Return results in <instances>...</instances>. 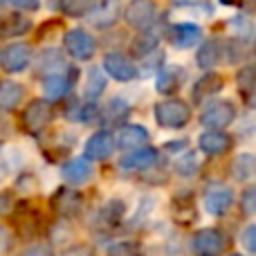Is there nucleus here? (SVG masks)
Here are the masks:
<instances>
[{
    "label": "nucleus",
    "instance_id": "obj_1",
    "mask_svg": "<svg viewBox=\"0 0 256 256\" xmlns=\"http://www.w3.org/2000/svg\"><path fill=\"white\" fill-rule=\"evenodd\" d=\"M155 120L164 128H184L191 120V108L182 99H164L155 106Z\"/></svg>",
    "mask_w": 256,
    "mask_h": 256
},
{
    "label": "nucleus",
    "instance_id": "obj_2",
    "mask_svg": "<svg viewBox=\"0 0 256 256\" xmlns=\"http://www.w3.org/2000/svg\"><path fill=\"white\" fill-rule=\"evenodd\" d=\"M227 250V236L218 227H202L191 238L194 256H222Z\"/></svg>",
    "mask_w": 256,
    "mask_h": 256
},
{
    "label": "nucleus",
    "instance_id": "obj_3",
    "mask_svg": "<svg viewBox=\"0 0 256 256\" xmlns=\"http://www.w3.org/2000/svg\"><path fill=\"white\" fill-rule=\"evenodd\" d=\"M236 108L232 102H214L200 112V124L207 126L209 130H222L234 122Z\"/></svg>",
    "mask_w": 256,
    "mask_h": 256
},
{
    "label": "nucleus",
    "instance_id": "obj_4",
    "mask_svg": "<svg viewBox=\"0 0 256 256\" xmlns=\"http://www.w3.org/2000/svg\"><path fill=\"white\" fill-rule=\"evenodd\" d=\"M12 222L16 227V232L22 236V238H34V236L40 234V227H43V218H40V212L34 209L32 204L22 202L20 207L14 212Z\"/></svg>",
    "mask_w": 256,
    "mask_h": 256
},
{
    "label": "nucleus",
    "instance_id": "obj_5",
    "mask_svg": "<svg viewBox=\"0 0 256 256\" xmlns=\"http://www.w3.org/2000/svg\"><path fill=\"white\" fill-rule=\"evenodd\" d=\"M52 209L58 214L61 218H76L81 214V207H84V196L79 194L76 189H56L50 200Z\"/></svg>",
    "mask_w": 256,
    "mask_h": 256
},
{
    "label": "nucleus",
    "instance_id": "obj_6",
    "mask_svg": "<svg viewBox=\"0 0 256 256\" xmlns=\"http://www.w3.org/2000/svg\"><path fill=\"white\" fill-rule=\"evenodd\" d=\"M63 45H66L68 54H70L72 58H76V61H88V58H92L94 50H97L94 38L84 30H70L66 34Z\"/></svg>",
    "mask_w": 256,
    "mask_h": 256
},
{
    "label": "nucleus",
    "instance_id": "obj_7",
    "mask_svg": "<svg viewBox=\"0 0 256 256\" xmlns=\"http://www.w3.org/2000/svg\"><path fill=\"white\" fill-rule=\"evenodd\" d=\"M234 204V189L227 184H212L204 194V209L212 216H225Z\"/></svg>",
    "mask_w": 256,
    "mask_h": 256
},
{
    "label": "nucleus",
    "instance_id": "obj_8",
    "mask_svg": "<svg viewBox=\"0 0 256 256\" xmlns=\"http://www.w3.org/2000/svg\"><path fill=\"white\" fill-rule=\"evenodd\" d=\"M52 115H54V110H52V106H50V102H45V99H34V102L22 110V126L30 132H40L52 122Z\"/></svg>",
    "mask_w": 256,
    "mask_h": 256
},
{
    "label": "nucleus",
    "instance_id": "obj_9",
    "mask_svg": "<svg viewBox=\"0 0 256 256\" xmlns=\"http://www.w3.org/2000/svg\"><path fill=\"white\" fill-rule=\"evenodd\" d=\"M158 18V2L155 0H132L126 7V20L135 30H146Z\"/></svg>",
    "mask_w": 256,
    "mask_h": 256
},
{
    "label": "nucleus",
    "instance_id": "obj_10",
    "mask_svg": "<svg viewBox=\"0 0 256 256\" xmlns=\"http://www.w3.org/2000/svg\"><path fill=\"white\" fill-rule=\"evenodd\" d=\"M30 61H32V48L27 43H12L9 48H4L2 58H0L2 70L12 72V74L22 72L27 66H30Z\"/></svg>",
    "mask_w": 256,
    "mask_h": 256
},
{
    "label": "nucleus",
    "instance_id": "obj_11",
    "mask_svg": "<svg viewBox=\"0 0 256 256\" xmlns=\"http://www.w3.org/2000/svg\"><path fill=\"white\" fill-rule=\"evenodd\" d=\"M74 76H79V70H66L58 72V74H50L43 79V92H45V102L48 99H63L70 92L72 84H74Z\"/></svg>",
    "mask_w": 256,
    "mask_h": 256
},
{
    "label": "nucleus",
    "instance_id": "obj_12",
    "mask_svg": "<svg viewBox=\"0 0 256 256\" xmlns=\"http://www.w3.org/2000/svg\"><path fill=\"white\" fill-rule=\"evenodd\" d=\"M166 38L173 48L178 50H189L194 45H198L200 40V27L194 22H176V25L168 27Z\"/></svg>",
    "mask_w": 256,
    "mask_h": 256
},
{
    "label": "nucleus",
    "instance_id": "obj_13",
    "mask_svg": "<svg viewBox=\"0 0 256 256\" xmlns=\"http://www.w3.org/2000/svg\"><path fill=\"white\" fill-rule=\"evenodd\" d=\"M104 70L117 81H130L137 76V68L132 66V61L126 54H120V52L106 54V58H104Z\"/></svg>",
    "mask_w": 256,
    "mask_h": 256
},
{
    "label": "nucleus",
    "instance_id": "obj_14",
    "mask_svg": "<svg viewBox=\"0 0 256 256\" xmlns=\"http://www.w3.org/2000/svg\"><path fill=\"white\" fill-rule=\"evenodd\" d=\"M115 148V142H112V132L108 130H99L86 144V160L92 162V160H108L112 155Z\"/></svg>",
    "mask_w": 256,
    "mask_h": 256
},
{
    "label": "nucleus",
    "instance_id": "obj_15",
    "mask_svg": "<svg viewBox=\"0 0 256 256\" xmlns=\"http://www.w3.org/2000/svg\"><path fill=\"white\" fill-rule=\"evenodd\" d=\"M61 176L68 184L79 186V184H84V182H88L90 176H92V162H88L86 158H74L68 164H63Z\"/></svg>",
    "mask_w": 256,
    "mask_h": 256
},
{
    "label": "nucleus",
    "instance_id": "obj_16",
    "mask_svg": "<svg viewBox=\"0 0 256 256\" xmlns=\"http://www.w3.org/2000/svg\"><path fill=\"white\" fill-rule=\"evenodd\" d=\"M200 150L207 155H222L232 148V137L222 130H207L198 140Z\"/></svg>",
    "mask_w": 256,
    "mask_h": 256
},
{
    "label": "nucleus",
    "instance_id": "obj_17",
    "mask_svg": "<svg viewBox=\"0 0 256 256\" xmlns=\"http://www.w3.org/2000/svg\"><path fill=\"white\" fill-rule=\"evenodd\" d=\"M155 162H158V150L150 148V146H142L137 150H130V155H126L122 160V168H128V171H146Z\"/></svg>",
    "mask_w": 256,
    "mask_h": 256
},
{
    "label": "nucleus",
    "instance_id": "obj_18",
    "mask_svg": "<svg viewBox=\"0 0 256 256\" xmlns=\"http://www.w3.org/2000/svg\"><path fill=\"white\" fill-rule=\"evenodd\" d=\"M222 76L216 74V72H207L204 76H200L198 84L194 86V102L202 104L207 102L209 97H214V94H218L222 90Z\"/></svg>",
    "mask_w": 256,
    "mask_h": 256
},
{
    "label": "nucleus",
    "instance_id": "obj_19",
    "mask_svg": "<svg viewBox=\"0 0 256 256\" xmlns=\"http://www.w3.org/2000/svg\"><path fill=\"white\" fill-rule=\"evenodd\" d=\"M186 72L180 66H164V70L158 76V92L162 94H171L184 84Z\"/></svg>",
    "mask_w": 256,
    "mask_h": 256
},
{
    "label": "nucleus",
    "instance_id": "obj_20",
    "mask_svg": "<svg viewBox=\"0 0 256 256\" xmlns=\"http://www.w3.org/2000/svg\"><path fill=\"white\" fill-rule=\"evenodd\" d=\"M171 214L180 225H189L196 220V200L191 194H180L173 198L171 202Z\"/></svg>",
    "mask_w": 256,
    "mask_h": 256
},
{
    "label": "nucleus",
    "instance_id": "obj_21",
    "mask_svg": "<svg viewBox=\"0 0 256 256\" xmlns=\"http://www.w3.org/2000/svg\"><path fill=\"white\" fill-rule=\"evenodd\" d=\"M148 142V130L140 124H130V126H124L120 132V146L124 150H137Z\"/></svg>",
    "mask_w": 256,
    "mask_h": 256
},
{
    "label": "nucleus",
    "instance_id": "obj_22",
    "mask_svg": "<svg viewBox=\"0 0 256 256\" xmlns=\"http://www.w3.org/2000/svg\"><path fill=\"white\" fill-rule=\"evenodd\" d=\"M222 56V43L218 38H209L204 40L202 45H200L198 50V66L204 68V70H212V68L218 66V61H220Z\"/></svg>",
    "mask_w": 256,
    "mask_h": 256
},
{
    "label": "nucleus",
    "instance_id": "obj_23",
    "mask_svg": "<svg viewBox=\"0 0 256 256\" xmlns=\"http://www.w3.org/2000/svg\"><path fill=\"white\" fill-rule=\"evenodd\" d=\"M32 30V20L22 14H12L0 22V36H20Z\"/></svg>",
    "mask_w": 256,
    "mask_h": 256
},
{
    "label": "nucleus",
    "instance_id": "obj_24",
    "mask_svg": "<svg viewBox=\"0 0 256 256\" xmlns=\"http://www.w3.org/2000/svg\"><path fill=\"white\" fill-rule=\"evenodd\" d=\"M94 7H97V0H58V9H61V14H66V16H74V18L88 16V14L94 12Z\"/></svg>",
    "mask_w": 256,
    "mask_h": 256
},
{
    "label": "nucleus",
    "instance_id": "obj_25",
    "mask_svg": "<svg viewBox=\"0 0 256 256\" xmlns=\"http://www.w3.org/2000/svg\"><path fill=\"white\" fill-rule=\"evenodd\" d=\"M22 102V88L14 81L0 84V108H16Z\"/></svg>",
    "mask_w": 256,
    "mask_h": 256
},
{
    "label": "nucleus",
    "instance_id": "obj_26",
    "mask_svg": "<svg viewBox=\"0 0 256 256\" xmlns=\"http://www.w3.org/2000/svg\"><path fill=\"white\" fill-rule=\"evenodd\" d=\"M232 173H234V178L238 182H250L254 176V158L250 153L238 155L234 160V164H232Z\"/></svg>",
    "mask_w": 256,
    "mask_h": 256
},
{
    "label": "nucleus",
    "instance_id": "obj_27",
    "mask_svg": "<svg viewBox=\"0 0 256 256\" xmlns=\"http://www.w3.org/2000/svg\"><path fill=\"white\" fill-rule=\"evenodd\" d=\"M108 256H142V245L130 238L115 240L108 245Z\"/></svg>",
    "mask_w": 256,
    "mask_h": 256
},
{
    "label": "nucleus",
    "instance_id": "obj_28",
    "mask_svg": "<svg viewBox=\"0 0 256 256\" xmlns=\"http://www.w3.org/2000/svg\"><path fill=\"white\" fill-rule=\"evenodd\" d=\"M124 212H126V207L122 200H110V202L102 209L99 218H102V222H106V225H117V222L122 220V216H124Z\"/></svg>",
    "mask_w": 256,
    "mask_h": 256
},
{
    "label": "nucleus",
    "instance_id": "obj_29",
    "mask_svg": "<svg viewBox=\"0 0 256 256\" xmlns=\"http://www.w3.org/2000/svg\"><path fill=\"white\" fill-rule=\"evenodd\" d=\"M236 81H238L240 94H243V97L250 102V99H252V90H254V66H245L243 70L238 72Z\"/></svg>",
    "mask_w": 256,
    "mask_h": 256
},
{
    "label": "nucleus",
    "instance_id": "obj_30",
    "mask_svg": "<svg viewBox=\"0 0 256 256\" xmlns=\"http://www.w3.org/2000/svg\"><path fill=\"white\" fill-rule=\"evenodd\" d=\"M128 106L122 99H115V102H110L108 104V108H106V112H104V120L106 122H112V124H120V122H124L126 117H128Z\"/></svg>",
    "mask_w": 256,
    "mask_h": 256
},
{
    "label": "nucleus",
    "instance_id": "obj_31",
    "mask_svg": "<svg viewBox=\"0 0 256 256\" xmlns=\"http://www.w3.org/2000/svg\"><path fill=\"white\" fill-rule=\"evenodd\" d=\"M155 45H158V38H155L153 34H142L140 38L132 43V50H135V54L144 56V54L155 52Z\"/></svg>",
    "mask_w": 256,
    "mask_h": 256
},
{
    "label": "nucleus",
    "instance_id": "obj_32",
    "mask_svg": "<svg viewBox=\"0 0 256 256\" xmlns=\"http://www.w3.org/2000/svg\"><path fill=\"white\" fill-rule=\"evenodd\" d=\"M104 86H106V81L102 79V72H99V70H92V72H90V79H88V88H86V94H88L90 99L99 97V94L104 92Z\"/></svg>",
    "mask_w": 256,
    "mask_h": 256
},
{
    "label": "nucleus",
    "instance_id": "obj_33",
    "mask_svg": "<svg viewBox=\"0 0 256 256\" xmlns=\"http://www.w3.org/2000/svg\"><path fill=\"white\" fill-rule=\"evenodd\" d=\"M176 168H178V173H180L182 178H191V176H196V171H198V162H196L194 155H186V158L182 155Z\"/></svg>",
    "mask_w": 256,
    "mask_h": 256
},
{
    "label": "nucleus",
    "instance_id": "obj_34",
    "mask_svg": "<svg viewBox=\"0 0 256 256\" xmlns=\"http://www.w3.org/2000/svg\"><path fill=\"white\" fill-rule=\"evenodd\" d=\"M61 256H97V252H94V248H90L86 243H74L63 250Z\"/></svg>",
    "mask_w": 256,
    "mask_h": 256
},
{
    "label": "nucleus",
    "instance_id": "obj_35",
    "mask_svg": "<svg viewBox=\"0 0 256 256\" xmlns=\"http://www.w3.org/2000/svg\"><path fill=\"white\" fill-rule=\"evenodd\" d=\"M240 209H243L245 216H252L254 209H256V191L250 186L248 191L243 194V198H240Z\"/></svg>",
    "mask_w": 256,
    "mask_h": 256
},
{
    "label": "nucleus",
    "instance_id": "obj_36",
    "mask_svg": "<svg viewBox=\"0 0 256 256\" xmlns=\"http://www.w3.org/2000/svg\"><path fill=\"white\" fill-rule=\"evenodd\" d=\"M240 243L245 245V250H248L250 254L256 252V225H248L243 232V236H240Z\"/></svg>",
    "mask_w": 256,
    "mask_h": 256
},
{
    "label": "nucleus",
    "instance_id": "obj_37",
    "mask_svg": "<svg viewBox=\"0 0 256 256\" xmlns=\"http://www.w3.org/2000/svg\"><path fill=\"white\" fill-rule=\"evenodd\" d=\"M20 256H56V254H54V250L50 248V245L38 243V245H32V248H27Z\"/></svg>",
    "mask_w": 256,
    "mask_h": 256
},
{
    "label": "nucleus",
    "instance_id": "obj_38",
    "mask_svg": "<svg viewBox=\"0 0 256 256\" xmlns=\"http://www.w3.org/2000/svg\"><path fill=\"white\" fill-rule=\"evenodd\" d=\"M7 2H12L14 7L22 9V12H36L40 7V0H7Z\"/></svg>",
    "mask_w": 256,
    "mask_h": 256
},
{
    "label": "nucleus",
    "instance_id": "obj_39",
    "mask_svg": "<svg viewBox=\"0 0 256 256\" xmlns=\"http://www.w3.org/2000/svg\"><path fill=\"white\" fill-rule=\"evenodd\" d=\"M12 135V122H9V117L4 115L2 110H0V137H9Z\"/></svg>",
    "mask_w": 256,
    "mask_h": 256
},
{
    "label": "nucleus",
    "instance_id": "obj_40",
    "mask_svg": "<svg viewBox=\"0 0 256 256\" xmlns=\"http://www.w3.org/2000/svg\"><path fill=\"white\" fill-rule=\"evenodd\" d=\"M9 207H12V198L7 194H0V214L9 212Z\"/></svg>",
    "mask_w": 256,
    "mask_h": 256
},
{
    "label": "nucleus",
    "instance_id": "obj_41",
    "mask_svg": "<svg viewBox=\"0 0 256 256\" xmlns=\"http://www.w3.org/2000/svg\"><path fill=\"white\" fill-rule=\"evenodd\" d=\"M230 256H245V254H238V252H234V254H230Z\"/></svg>",
    "mask_w": 256,
    "mask_h": 256
}]
</instances>
